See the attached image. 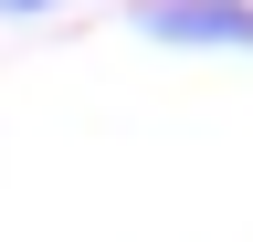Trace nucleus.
<instances>
[{
    "instance_id": "1",
    "label": "nucleus",
    "mask_w": 253,
    "mask_h": 242,
    "mask_svg": "<svg viewBox=\"0 0 253 242\" xmlns=\"http://www.w3.org/2000/svg\"><path fill=\"white\" fill-rule=\"evenodd\" d=\"M137 32L148 42H243L253 53V11L243 0H137Z\"/></svg>"
},
{
    "instance_id": "2",
    "label": "nucleus",
    "mask_w": 253,
    "mask_h": 242,
    "mask_svg": "<svg viewBox=\"0 0 253 242\" xmlns=\"http://www.w3.org/2000/svg\"><path fill=\"white\" fill-rule=\"evenodd\" d=\"M0 11H53V0H0Z\"/></svg>"
}]
</instances>
